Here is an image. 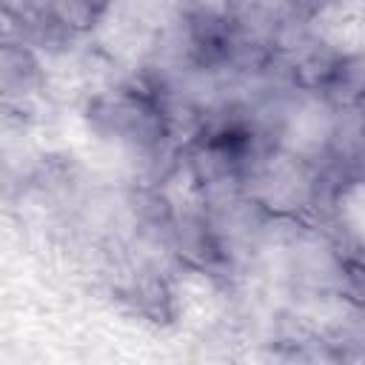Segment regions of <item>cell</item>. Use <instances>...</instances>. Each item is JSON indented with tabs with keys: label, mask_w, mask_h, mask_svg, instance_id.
<instances>
[{
	"label": "cell",
	"mask_w": 365,
	"mask_h": 365,
	"mask_svg": "<svg viewBox=\"0 0 365 365\" xmlns=\"http://www.w3.org/2000/svg\"><path fill=\"white\" fill-rule=\"evenodd\" d=\"M94 117L117 134V140H131L140 145H151L160 137V111L148 106V100L134 94H117L108 100H100L94 108Z\"/></svg>",
	"instance_id": "1"
},
{
	"label": "cell",
	"mask_w": 365,
	"mask_h": 365,
	"mask_svg": "<svg viewBox=\"0 0 365 365\" xmlns=\"http://www.w3.org/2000/svg\"><path fill=\"white\" fill-rule=\"evenodd\" d=\"M111 0H51V20L66 31H91L108 14Z\"/></svg>",
	"instance_id": "2"
},
{
	"label": "cell",
	"mask_w": 365,
	"mask_h": 365,
	"mask_svg": "<svg viewBox=\"0 0 365 365\" xmlns=\"http://www.w3.org/2000/svg\"><path fill=\"white\" fill-rule=\"evenodd\" d=\"M37 77H40L37 60H34L26 48L9 46V48L0 51V83H3V86L14 88V91H23V88H29Z\"/></svg>",
	"instance_id": "3"
}]
</instances>
